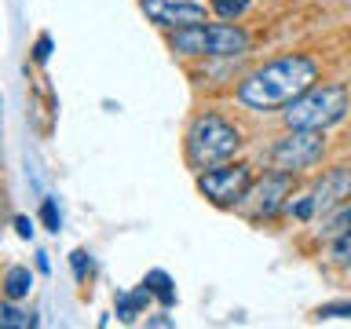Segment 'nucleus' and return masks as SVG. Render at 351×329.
Masks as SVG:
<instances>
[{
	"label": "nucleus",
	"instance_id": "nucleus-22",
	"mask_svg": "<svg viewBox=\"0 0 351 329\" xmlns=\"http://www.w3.org/2000/svg\"><path fill=\"white\" fill-rule=\"evenodd\" d=\"M15 230H19V238H33V219L29 216H15Z\"/></svg>",
	"mask_w": 351,
	"mask_h": 329
},
{
	"label": "nucleus",
	"instance_id": "nucleus-8",
	"mask_svg": "<svg viewBox=\"0 0 351 329\" xmlns=\"http://www.w3.org/2000/svg\"><path fill=\"white\" fill-rule=\"evenodd\" d=\"M139 8L161 29H186L208 22V8L202 0H139Z\"/></svg>",
	"mask_w": 351,
	"mask_h": 329
},
{
	"label": "nucleus",
	"instance_id": "nucleus-17",
	"mask_svg": "<svg viewBox=\"0 0 351 329\" xmlns=\"http://www.w3.org/2000/svg\"><path fill=\"white\" fill-rule=\"evenodd\" d=\"M329 245H333V249H329V256H333L337 267L351 271V230H348V234H340L337 241H329Z\"/></svg>",
	"mask_w": 351,
	"mask_h": 329
},
{
	"label": "nucleus",
	"instance_id": "nucleus-6",
	"mask_svg": "<svg viewBox=\"0 0 351 329\" xmlns=\"http://www.w3.org/2000/svg\"><path fill=\"white\" fill-rule=\"evenodd\" d=\"M293 191H296V172L274 169V172L263 175V180L252 183V191L245 194V202L238 205V212L249 216L252 223H267V219H274V216L285 212V205H289Z\"/></svg>",
	"mask_w": 351,
	"mask_h": 329
},
{
	"label": "nucleus",
	"instance_id": "nucleus-5",
	"mask_svg": "<svg viewBox=\"0 0 351 329\" xmlns=\"http://www.w3.org/2000/svg\"><path fill=\"white\" fill-rule=\"evenodd\" d=\"M194 183H197V194L205 202H213L216 208H238L252 191V183H256V172H252L249 161H223L216 169L197 172Z\"/></svg>",
	"mask_w": 351,
	"mask_h": 329
},
{
	"label": "nucleus",
	"instance_id": "nucleus-7",
	"mask_svg": "<svg viewBox=\"0 0 351 329\" xmlns=\"http://www.w3.org/2000/svg\"><path fill=\"white\" fill-rule=\"evenodd\" d=\"M326 158V132L318 128H285V136L271 147V164L282 172H307Z\"/></svg>",
	"mask_w": 351,
	"mask_h": 329
},
{
	"label": "nucleus",
	"instance_id": "nucleus-12",
	"mask_svg": "<svg viewBox=\"0 0 351 329\" xmlns=\"http://www.w3.org/2000/svg\"><path fill=\"white\" fill-rule=\"evenodd\" d=\"M29 293H33V271L26 263H11L4 271V296L8 300H26Z\"/></svg>",
	"mask_w": 351,
	"mask_h": 329
},
{
	"label": "nucleus",
	"instance_id": "nucleus-10",
	"mask_svg": "<svg viewBox=\"0 0 351 329\" xmlns=\"http://www.w3.org/2000/svg\"><path fill=\"white\" fill-rule=\"evenodd\" d=\"M154 300V293L147 289V285H139V289H132V293H117V304H114V311L121 322H136V318L150 307Z\"/></svg>",
	"mask_w": 351,
	"mask_h": 329
},
{
	"label": "nucleus",
	"instance_id": "nucleus-14",
	"mask_svg": "<svg viewBox=\"0 0 351 329\" xmlns=\"http://www.w3.org/2000/svg\"><path fill=\"white\" fill-rule=\"evenodd\" d=\"M0 326L4 329H29V326H37V315L22 311L19 300H4V307H0Z\"/></svg>",
	"mask_w": 351,
	"mask_h": 329
},
{
	"label": "nucleus",
	"instance_id": "nucleus-16",
	"mask_svg": "<svg viewBox=\"0 0 351 329\" xmlns=\"http://www.w3.org/2000/svg\"><path fill=\"white\" fill-rule=\"evenodd\" d=\"M285 216H293L296 223H311V219L318 216L311 191H307V194H300V197H289V205H285Z\"/></svg>",
	"mask_w": 351,
	"mask_h": 329
},
{
	"label": "nucleus",
	"instance_id": "nucleus-11",
	"mask_svg": "<svg viewBox=\"0 0 351 329\" xmlns=\"http://www.w3.org/2000/svg\"><path fill=\"white\" fill-rule=\"evenodd\" d=\"M143 285L154 293V300H158L165 311L169 307H176V282H172V274L169 271H161V267H150L147 274H143Z\"/></svg>",
	"mask_w": 351,
	"mask_h": 329
},
{
	"label": "nucleus",
	"instance_id": "nucleus-18",
	"mask_svg": "<svg viewBox=\"0 0 351 329\" xmlns=\"http://www.w3.org/2000/svg\"><path fill=\"white\" fill-rule=\"evenodd\" d=\"M40 223L51 230V234H59L62 230V212H59V205H55V197H44L40 202Z\"/></svg>",
	"mask_w": 351,
	"mask_h": 329
},
{
	"label": "nucleus",
	"instance_id": "nucleus-20",
	"mask_svg": "<svg viewBox=\"0 0 351 329\" xmlns=\"http://www.w3.org/2000/svg\"><path fill=\"white\" fill-rule=\"evenodd\" d=\"M70 263H73V278L77 282H88V274H92V260H88L84 249H73L70 252Z\"/></svg>",
	"mask_w": 351,
	"mask_h": 329
},
{
	"label": "nucleus",
	"instance_id": "nucleus-1",
	"mask_svg": "<svg viewBox=\"0 0 351 329\" xmlns=\"http://www.w3.org/2000/svg\"><path fill=\"white\" fill-rule=\"evenodd\" d=\"M318 77H322V66H318L315 55L289 51L245 73L234 95L252 114H282L296 95H304L307 88L318 84Z\"/></svg>",
	"mask_w": 351,
	"mask_h": 329
},
{
	"label": "nucleus",
	"instance_id": "nucleus-3",
	"mask_svg": "<svg viewBox=\"0 0 351 329\" xmlns=\"http://www.w3.org/2000/svg\"><path fill=\"white\" fill-rule=\"evenodd\" d=\"M169 48L183 59H241L252 51V33L238 22H202L169 29Z\"/></svg>",
	"mask_w": 351,
	"mask_h": 329
},
{
	"label": "nucleus",
	"instance_id": "nucleus-19",
	"mask_svg": "<svg viewBox=\"0 0 351 329\" xmlns=\"http://www.w3.org/2000/svg\"><path fill=\"white\" fill-rule=\"evenodd\" d=\"M315 318H351V300H333V304H318Z\"/></svg>",
	"mask_w": 351,
	"mask_h": 329
},
{
	"label": "nucleus",
	"instance_id": "nucleus-15",
	"mask_svg": "<svg viewBox=\"0 0 351 329\" xmlns=\"http://www.w3.org/2000/svg\"><path fill=\"white\" fill-rule=\"evenodd\" d=\"M252 8V0H208V11L223 22H238Z\"/></svg>",
	"mask_w": 351,
	"mask_h": 329
},
{
	"label": "nucleus",
	"instance_id": "nucleus-21",
	"mask_svg": "<svg viewBox=\"0 0 351 329\" xmlns=\"http://www.w3.org/2000/svg\"><path fill=\"white\" fill-rule=\"evenodd\" d=\"M51 48H55V44H51V37H48V33H40V37H37V44H33V62H48L51 59Z\"/></svg>",
	"mask_w": 351,
	"mask_h": 329
},
{
	"label": "nucleus",
	"instance_id": "nucleus-9",
	"mask_svg": "<svg viewBox=\"0 0 351 329\" xmlns=\"http://www.w3.org/2000/svg\"><path fill=\"white\" fill-rule=\"evenodd\" d=\"M311 197H315L318 216H326V212H333L337 205H344L351 197V164H333V169H326L315 180Z\"/></svg>",
	"mask_w": 351,
	"mask_h": 329
},
{
	"label": "nucleus",
	"instance_id": "nucleus-2",
	"mask_svg": "<svg viewBox=\"0 0 351 329\" xmlns=\"http://www.w3.org/2000/svg\"><path fill=\"white\" fill-rule=\"evenodd\" d=\"M241 147H245L241 128L230 117L216 114V110L197 114L191 125H186V136H183L186 164H191L194 172H205V169H216V164H223V161H234V154Z\"/></svg>",
	"mask_w": 351,
	"mask_h": 329
},
{
	"label": "nucleus",
	"instance_id": "nucleus-4",
	"mask_svg": "<svg viewBox=\"0 0 351 329\" xmlns=\"http://www.w3.org/2000/svg\"><path fill=\"white\" fill-rule=\"evenodd\" d=\"M351 110V92L348 84L340 81H326V84H315L307 88L304 95H296L289 106L282 110V125L285 128H333L348 117Z\"/></svg>",
	"mask_w": 351,
	"mask_h": 329
},
{
	"label": "nucleus",
	"instance_id": "nucleus-23",
	"mask_svg": "<svg viewBox=\"0 0 351 329\" xmlns=\"http://www.w3.org/2000/svg\"><path fill=\"white\" fill-rule=\"evenodd\" d=\"M37 271H44V274L51 271V260H48V252H37Z\"/></svg>",
	"mask_w": 351,
	"mask_h": 329
},
{
	"label": "nucleus",
	"instance_id": "nucleus-13",
	"mask_svg": "<svg viewBox=\"0 0 351 329\" xmlns=\"http://www.w3.org/2000/svg\"><path fill=\"white\" fill-rule=\"evenodd\" d=\"M351 230V197L344 205H337L333 212H326L322 216V227H318V238L322 241H337L340 234H348Z\"/></svg>",
	"mask_w": 351,
	"mask_h": 329
}]
</instances>
